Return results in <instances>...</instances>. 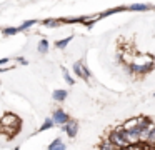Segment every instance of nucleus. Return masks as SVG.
Listing matches in <instances>:
<instances>
[{
    "instance_id": "obj_5",
    "label": "nucleus",
    "mask_w": 155,
    "mask_h": 150,
    "mask_svg": "<svg viewBox=\"0 0 155 150\" xmlns=\"http://www.w3.org/2000/svg\"><path fill=\"white\" fill-rule=\"evenodd\" d=\"M62 130H64V132L67 133L70 138H74V137L77 135V132H78V123L75 122V120H68L67 123H64V125H62Z\"/></svg>"
},
{
    "instance_id": "obj_4",
    "label": "nucleus",
    "mask_w": 155,
    "mask_h": 150,
    "mask_svg": "<svg viewBox=\"0 0 155 150\" xmlns=\"http://www.w3.org/2000/svg\"><path fill=\"white\" fill-rule=\"evenodd\" d=\"M68 120H70L68 118V113L64 112V110H60V108L54 110V113H52V122L57 123V125H64V123L68 122Z\"/></svg>"
},
{
    "instance_id": "obj_21",
    "label": "nucleus",
    "mask_w": 155,
    "mask_h": 150,
    "mask_svg": "<svg viewBox=\"0 0 155 150\" xmlns=\"http://www.w3.org/2000/svg\"><path fill=\"white\" fill-rule=\"evenodd\" d=\"M142 150H143V148H142Z\"/></svg>"
},
{
    "instance_id": "obj_12",
    "label": "nucleus",
    "mask_w": 155,
    "mask_h": 150,
    "mask_svg": "<svg viewBox=\"0 0 155 150\" xmlns=\"http://www.w3.org/2000/svg\"><path fill=\"white\" fill-rule=\"evenodd\" d=\"M100 150H117V147H115V145H112V143L108 142V138H105L104 142H102Z\"/></svg>"
},
{
    "instance_id": "obj_19",
    "label": "nucleus",
    "mask_w": 155,
    "mask_h": 150,
    "mask_svg": "<svg viewBox=\"0 0 155 150\" xmlns=\"http://www.w3.org/2000/svg\"><path fill=\"white\" fill-rule=\"evenodd\" d=\"M60 23H62L60 20H45L44 25H47V27H58Z\"/></svg>"
},
{
    "instance_id": "obj_16",
    "label": "nucleus",
    "mask_w": 155,
    "mask_h": 150,
    "mask_svg": "<svg viewBox=\"0 0 155 150\" xmlns=\"http://www.w3.org/2000/svg\"><path fill=\"white\" fill-rule=\"evenodd\" d=\"M52 127H54V122H52V118H47L44 122V125L40 127V130H38V132H44V130H48V128H52Z\"/></svg>"
},
{
    "instance_id": "obj_13",
    "label": "nucleus",
    "mask_w": 155,
    "mask_h": 150,
    "mask_svg": "<svg viewBox=\"0 0 155 150\" xmlns=\"http://www.w3.org/2000/svg\"><path fill=\"white\" fill-rule=\"evenodd\" d=\"M70 40H72V37H67V38H64V40H58V42L55 43V47H57V48H65V47L70 43Z\"/></svg>"
},
{
    "instance_id": "obj_6",
    "label": "nucleus",
    "mask_w": 155,
    "mask_h": 150,
    "mask_svg": "<svg viewBox=\"0 0 155 150\" xmlns=\"http://www.w3.org/2000/svg\"><path fill=\"white\" fill-rule=\"evenodd\" d=\"M153 68V62H148V63H142V65H137V63H132L130 70L132 72H137V73H147Z\"/></svg>"
},
{
    "instance_id": "obj_14",
    "label": "nucleus",
    "mask_w": 155,
    "mask_h": 150,
    "mask_svg": "<svg viewBox=\"0 0 155 150\" xmlns=\"http://www.w3.org/2000/svg\"><path fill=\"white\" fill-rule=\"evenodd\" d=\"M62 73H64V78L67 80L68 85H74V83H75V82H74V78L70 77V73L67 72V68H65V67H62Z\"/></svg>"
},
{
    "instance_id": "obj_10",
    "label": "nucleus",
    "mask_w": 155,
    "mask_h": 150,
    "mask_svg": "<svg viewBox=\"0 0 155 150\" xmlns=\"http://www.w3.org/2000/svg\"><path fill=\"white\" fill-rule=\"evenodd\" d=\"M150 7L145 5V3H135V5H130L128 10H137V12H143V10H148Z\"/></svg>"
},
{
    "instance_id": "obj_1",
    "label": "nucleus",
    "mask_w": 155,
    "mask_h": 150,
    "mask_svg": "<svg viewBox=\"0 0 155 150\" xmlns=\"http://www.w3.org/2000/svg\"><path fill=\"white\" fill-rule=\"evenodd\" d=\"M0 123H2V128L7 130L8 137H12V135L17 133V130H14V127L15 128H20V118H18L15 113H12V112L4 113V117L0 118Z\"/></svg>"
},
{
    "instance_id": "obj_18",
    "label": "nucleus",
    "mask_w": 155,
    "mask_h": 150,
    "mask_svg": "<svg viewBox=\"0 0 155 150\" xmlns=\"http://www.w3.org/2000/svg\"><path fill=\"white\" fill-rule=\"evenodd\" d=\"M5 35H15V33H18V27H8V28L4 30Z\"/></svg>"
},
{
    "instance_id": "obj_11",
    "label": "nucleus",
    "mask_w": 155,
    "mask_h": 150,
    "mask_svg": "<svg viewBox=\"0 0 155 150\" xmlns=\"http://www.w3.org/2000/svg\"><path fill=\"white\" fill-rule=\"evenodd\" d=\"M38 52L40 53H47L48 52V42L45 38H42L40 43H38Z\"/></svg>"
},
{
    "instance_id": "obj_8",
    "label": "nucleus",
    "mask_w": 155,
    "mask_h": 150,
    "mask_svg": "<svg viewBox=\"0 0 155 150\" xmlns=\"http://www.w3.org/2000/svg\"><path fill=\"white\" fill-rule=\"evenodd\" d=\"M54 100H57V102H64L65 98H67V90H54Z\"/></svg>"
},
{
    "instance_id": "obj_17",
    "label": "nucleus",
    "mask_w": 155,
    "mask_h": 150,
    "mask_svg": "<svg viewBox=\"0 0 155 150\" xmlns=\"http://www.w3.org/2000/svg\"><path fill=\"white\" fill-rule=\"evenodd\" d=\"M34 23H35V20H27V22H24L20 27H18V32H20V30H25V28H30Z\"/></svg>"
},
{
    "instance_id": "obj_2",
    "label": "nucleus",
    "mask_w": 155,
    "mask_h": 150,
    "mask_svg": "<svg viewBox=\"0 0 155 150\" xmlns=\"http://www.w3.org/2000/svg\"><path fill=\"white\" fill-rule=\"evenodd\" d=\"M107 138H108V142H110L112 145H115L117 148H127L128 147V142L125 140V137H124V128H122V127L115 128Z\"/></svg>"
},
{
    "instance_id": "obj_7",
    "label": "nucleus",
    "mask_w": 155,
    "mask_h": 150,
    "mask_svg": "<svg viewBox=\"0 0 155 150\" xmlns=\"http://www.w3.org/2000/svg\"><path fill=\"white\" fill-rule=\"evenodd\" d=\"M48 150H65V143L62 138H54V142L48 145Z\"/></svg>"
},
{
    "instance_id": "obj_20",
    "label": "nucleus",
    "mask_w": 155,
    "mask_h": 150,
    "mask_svg": "<svg viewBox=\"0 0 155 150\" xmlns=\"http://www.w3.org/2000/svg\"><path fill=\"white\" fill-rule=\"evenodd\" d=\"M8 62V58H2V60H0V65H2V63H7Z\"/></svg>"
},
{
    "instance_id": "obj_9",
    "label": "nucleus",
    "mask_w": 155,
    "mask_h": 150,
    "mask_svg": "<svg viewBox=\"0 0 155 150\" xmlns=\"http://www.w3.org/2000/svg\"><path fill=\"white\" fill-rule=\"evenodd\" d=\"M137 123H138V118H130V120H127V122L122 125V128H124V130H130V128H134V127H137Z\"/></svg>"
},
{
    "instance_id": "obj_3",
    "label": "nucleus",
    "mask_w": 155,
    "mask_h": 150,
    "mask_svg": "<svg viewBox=\"0 0 155 150\" xmlns=\"http://www.w3.org/2000/svg\"><path fill=\"white\" fill-rule=\"evenodd\" d=\"M74 72H75V75H77V77H80V78H84V80H88V78H90V75H92L90 70H88L82 62H75L74 63Z\"/></svg>"
},
{
    "instance_id": "obj_15",
    "label": "nucleus",
    "mask_w": 155,
    "mask_h": 150,
    "mask_svg": "<svg viewBox=\"0 0 155 150\" xmlns=\"http://www.w3.org/2000/svg\"><path fill=\"white\" fill-rule=\"evenodd\" d=\"M147 142L152 143V145H155V125L150 128V132H148V137H147Z\"/></svg>"
}]
</instances>
